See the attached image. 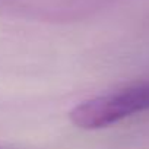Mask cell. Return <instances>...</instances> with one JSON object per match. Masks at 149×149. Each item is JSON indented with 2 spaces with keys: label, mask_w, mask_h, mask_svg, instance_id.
I'll use <instances>...</instances> for the list:
<instances>
[{
  "label": "cell",
  "mask_w": 149,
  "mask_h": 149,
  "mask_svg": "<svg viewBox=\"0 0 149 149\" xmlns=\"http://www.w3.org/2000/svg\"><path fill=\"white\" fill-rule=\"evenodd\" d=\"M145 111H149V81L84 101L70 111L69 117L79 129L97 130Z\"/></svg>",
  "instance_id": "1"
}]
</instances>
